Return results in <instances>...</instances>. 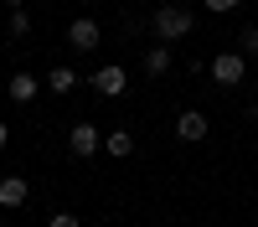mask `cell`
Wrapping results in <instances>:
<instances>
[{
	"label": "cell",
	"mask_w": 258,
	"mask_h": 227,
	"mask_svg": "<svg viewBox=\"0 0 258 227\" xmlns=\"http://www.w3.org/2000/svg\"><path fill=\"white\" fill-rule=\"evenodd\" d=\"M150 31L160 36V47H170V41H186L191 31H197V16H191L186 6H160L155 16H150Z\"/></svg>",
	"instance_id": "cell-1"
},
{
	"label": "cell",
	"mask_w": 258,
	"mask_h": 227,
	"mask_svg": "<svg viewBox=\"0 0 258 227\" xmlns=\"http://www.w3.org/2000/svg\"><path fill=\"white\" fill-rule=\"evenodd\" d=\"M6 6H11V11H26V6H21V0H6Z\"/></svg>",
	"instance_id": "cell-17"
},
{
	"label": "cell",
	"mask_w": 258,
	"mask_h": 227,
	"mask_svg": "<svg viewBox=\"0 0 258 227\" xmlns=\"http://www.w3.org/2000/svg\"><path fill=\"white\" fill-rule=\"evenodd\" d=\"M26 31H31V16H26V11H11V36L21 41V36H26Z\"/></svg>",
	"instance_id": "cell-12"
},
{
	"label": "cell",
	"mask_w": 258,
	"mask_h": 227,
	"mask_svg": "<svg viewBox=\"0 0 258 227\" xmlns=\"http://www.w3.org/2000/svg\"><path fill=\"white\" fill-rule=\"evenodd\" d=\"M47 227H83V222H78V217H73V212H57V217H52V222H47Z\"/></svg>",
	"instance_id": "cell-15"
},
{
	"label": "cell",
	"mask_w": 258,
	"mask_h": 227,
	"mask_svg": "<svg viewBox=\"0 0 258 227\" xmlns=\"http://www.w3.org/2000/svg\"><path fill=\"white\" fill-rule=\"evenodd\" d=\"M103 150H109L114 160H124V155H135V134H129V129H114L109 139H103Z\"/></svg>",
	"instance_id": "cell-9"
},
{
	"label": "cell",
	"mask_w": 258,
	"mask_h": 227,
	"mask_svg": "<svg viewBox=\"0 0 258 227\" xmlns=\"http://www.w3.org/2000/svg\"><path fill=\"white\" fill-rule=\"evenodd\" d=\"M207 11L212 16H227V11H238V0H207Z\"/></svg>",
	"instance_id": "cell-14"
},
{
	"label": "cell",
	"mask_w": 258,
	"mask_h": 227,
	"mask_svg": "<svg viewBox=\"0 0 258 227\" xmlns=\"http://www.w3.org/2000/svg\"><path fill=\"white\" fill-rule=\"evenodd\" d=\"M47 88H52V93H73V88H78V72H73V67H52V72H47Z\"/></svg>",
	"instance_id": "cell-10"
},
{
	"label": "cell",
	"mask_w": 258,
	"mask_h": 227,
	"mask_svg": "<svg viewBox=\"0 0 258 227\" xmlns=\"http://www.w3.org/2000/svg\"><path fill=\"white\" fill-rule=\"evenodd\" d=\"M26 196H31V186L21 181V176H6V181H0V206H26Z\"/></svg>",
	"instance_id": "cell-7"
},
{
	"label": "cell",
	"mask_w": 258,
	"mask_h": 227,
	"mask_svg": "<svg viewBox=\"0 0 258 227\" xmlns=\"http://www.w3.org/2000/svg\"><path fill=\"white\" fill-rule=\"evenodd\" d=\"M98 129H93V124H73V134H68V150L78 155V160H88V155H98Z\"/></svg>",
	"instance_id": "cell-6"
},
{
	"label": "cell",
	"mask_w": 258,
	"mask_h": 227,
	"mask_svg": "<svg viewBox=\"0 0 258 227\" xmlns=\"http://www.w3.org/2000/svg\"><path fill=\"white\" fill-rule=\"evenodd\" d=\"M36 93H41V83H36L31 72H16V78H11V98H16V103H31Z\"/></svg>",
	"instance_id": "cell-8"
},
{
	"label": "cell",
	"mask_w": 258,
	"mask_h": 227,
	"mask_svg": "<svg viewBox=\"0 0 258 227\" xmlns=\"http://www.w3.org/2000/svg\"><path fill=\"white\" fill-rule=\"evenodd\" d=\"M88 88H93L98 98H119V93L129 88V72H124V67H98V72H88Z\"/></svg>",
	"instance_id": "cell-3"
},
{
	"label": "cell",
	"mask_w": 258,
	"mask_h": 227,
	"mask_svg": "<svg viewBox=\"0 0 258 227\" xmlns=\"http://www.w3.org/2000/svg\"><path fill=\"white\" fill-rule=\"evenodd\" d=\"M238 47H243V57H248V52H258V26H243V36H238Z\"/></svg>",
	"instance_id": "cell-13"
},
{
	"label": "cell",
	"mask_w": 258,
	"mask_h": 227,
	"mask_svg": "<svg viewBox=\"0 0 258 227\" xmlns=\"http://www.w3.org/2000/svg\"><path fill=\"white\" fill-rule=\"evenodd\" d=\"M145 72H150V78L170 72V52H165V47H150V52H145Z\"/></svg>",
	"instance_id": "cell-11"
},
{
	"label": "cell",
	"mask_w": 258,
	"mask_h": 227,
	"mask_svg": "<svg viewBox=\"0 0 258 227\" xmlns=\"http://www.w3.org/2000/svg\"><path fill=\"white\" fill-rule=\"evenodd\" d=\"M0 227H6V222H0Z\"/></svg>",
	"instance_id": "cell-18"
},
{
	"label": "cell",
	"mask_w": 258,
	"mask_h": 227,
	"mask_svg": "<svg viewBox=\"0 0 258 227\" xmlns=\"http://www.w3.org/2000/svg\"><path fill=\"white\" fill-rule=\"evenodd\" d=\"M207 72H212L217 88H238V83L248 78V57H243V52H222V57L207 62Z\"/></svg>",
	"instance_id": "cell-2"
},
{
	"label": "cell",
	"mask_w": 258,
	"mask_h": 227,
	"mask_svg": "<svg viewBox=\"0 0 258 227\" xmlns=\"http://www.w3.org/2000/svg\"><path fill=\"white\" fill-rule=\"evenodd\" d=\"M207 114L202 109H186V114H176V139H186V144H197V139H207Z\"/></svg>",
	"instance_id": "cell-5"
},
{
	"label": "cell",
	"mask_w": 258,
	"mask_h": 227,
	"mask_svg": "<svg viewBox=\"0 0 258 227\" xmlns=\"http://www.w3.org/2000/svg\"><path fill=\"white\" fill-rule=\"evenodd\" d=\"M6 139H11V129H6V124H0V150H6Z\"/></svg>",
	"instance_id": "cell-16"
},
{
	"label": "cell",
	"mask_w": 258,
	"mask_h": 227,
	"mask_svg": "<svg viewBox=\"0 0 258 227\" xmlns=\"http://www.w3.org/2000/svg\"><path fill=\"white\" fill-rule=\"evenodd\" d=\"M68 41H73L78 52H93L98 41H103V31H98V21H93V16H78L73 26H68Z\"/></svg>",
	"instance_id": "cell-4"
}]
</instances>
